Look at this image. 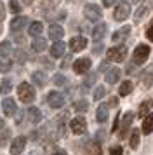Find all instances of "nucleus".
<instances>
[{
	"instance_id": "22",
	"label": "nucleus",
	"mask_w": 153,
	"mask_h": 155,
	"mask_svg": "<svg viewBox=\"0 0 153 155\" xmlns=\"http://www.w3.org/2000/svg\"><path fill=\"white\" fill-rule=\"evenodd\" d=\"M85 155H101V147L96 141H90L89 145L85 147Z\"/></svg>"
},
{
	"instance_id": "40",
	"label": "nucleus",
	"mask_w": 153,
	"mask_h": 155,
	"mask_svg": "<svg viewBox=\"0 0 153 155\" xmlns=\"http://www.w3.org/2000/svg\"><path fill=\"white\" fill-rule=\"evenodd\" d=\"M146 37H148V40H151L153 42V23L150 25V28L146 30Z\"/></svg>"
},
{
	"instance_id": "2",
	"label": "nucleus",
	"mask_w": 153,
	"mask_h": 155,
	"mask_svg": "<svg viewBox=\"0 0 153 155\" xmlns=\"http://www.w3.org/2000/svg\"><path fill=\"white\" fill-rule=\"evenodd\" d=\"M106 56L110 61H115V63H122L127 56V47L125 45H115V47H110Z\"/></svg>"
},
{
	"instance_id": "17",
	"label": "nucleus",
	"mask_w": 153,
	"mask_h": 155,
	"mask_svg": "<svg viewBox=\"0 0 153 155\" xmlns=\"http://www.w3.org/2000/svg\"><path fill=\"white\" fill-rule=\"evenodd\" d=\"M96 119H97V122H101V124L108 120V105L101 103V105L97 106V110H96Z\"/></svg>"
},
{
	"instance_id": "25",
	"label": "nucleus",
	"mask_w": 153,
	"mask_h": 155,
	"mask_svg": "<svg viewBox=\"0 0 153 155\" xmlns=\"http://www.w3.org/2000/svg\"><path fill=\"white\" fill-rule=\"evenodd\" d=\"M132 89H134V84H132L131 80H125V82H122V85H120L118 94H120V96H127V94L132 92Z\"/></svg>"
},
{
	"instance_id": "5",
	"label": "nucleus",
	"mask_w": 153,
	"mask_h": 155,
	"mask_svg": "<svg viewBox=\"0 0 153 155\" xmlns=\"http://www.w3.org/2000/svg\"><path fill=\"white\" fill-rule=\"evenodd\" d=\"M131 14V5H129V2H120L115 9V12H113V18L117 19V21H125L127 18Z\"/></svg>"
},
{
	"instance_id": "36",
	"label": "nucleus",
	"mask_w": 153,
	"mask_h": 155,
	"mask_svg": "<svg viewBox=\"0 0 153 155\" xmlns=\"http://www.w3.org/2000/svg\"><path fill=\"white\" fill-rule=\"evenodd\" d=\"M9 136H11V131L9 129H5L4 133L0 134V147H5L7 141H9Z\"/></svg>"
},
{
	"instance_id": "18",
	"label": "nucleus",
	"mask_w": 153,
	"mask_h": 155,
	"mask_svg": "<svg viewBox=\"0 0 153 155\" xmlns=\"http://www.w3.org/2000/svg\"><path fill=\"white\" fill-rule=\"evenodd\" d=\"M26 23H28V18H24V16H19V18L12 19L11 21V31H19V30H23Z\"/></svg>"
},
{
	"instance_id": "9",
	"label": "nucleus",
	"mask_w": 153,
	"mask_h": 155,
	"mask_svg": "<svg viewBox=\"0 0 153 155\" xmlns=\"http://www.w3.org/2000/svg\"><path fill=\"white\" fill-rule=\"evenodd\" d=\"M90 59L89 58H80V59H76L75 63H73V70H75V73H87V71L90 70Z\"/></svg>"
},
{
	"instance_id": "20",
	"label": "nucleus",
	"mask_w": 153,
	"mask_h": 155,
	"mask_svg": "<svg viewBox=\"0 0 153 155\" xmlns=\"http://www.w3.org/2000/svg\"><path fill=\"white\" fill-rule=\"evenodd\" d=\"M104 35H106V25H104V23H99L96 28L92 30V38H94L96 42H99Z\"/></svg>"
},
{
	"instance_id": "23",
	"label": "nucleus",
	"mask_w": 153,
	"mask_h": 155,
	"mask_svg": "<svg viewBox=\"0 0 153 155\" xmlns=\"http://www.w3.org/2000/svg\"><path fill=\"white\" fill-rule=\"evenodd\" d=\"M151 105H153L151 99H146V101H143V103L139 105V112H138L139 117H146V115L150 113V110H151Z\"/></svg>"
},
{
	"instance_id": "6",
	"label": "nucleus",
	"mask_w": 153,
	"mask_h": 155,
	"mask_svg": "<svg viewBox=\"0 0 153 155\" xmlns=\"http://www.w3.org/2000/svg\"><path fill=\"white\" fill-rule=\"evenodd\" d=\"M132 120H134V113L132 112H127L122 117V124H120V131H118V136H120V140H125V136H127V131H129V127L132 126Z\"/></svg>"
},
{
	"instance_id": "46",
	"label": "nucleus",
	"mask_w": 153,
	"mask_h": 155,
	"mask_svg": "<svg viewBox=\"0 0 153 155\" xmlns=\"http://www.w3.org/2000/svg\"><path fill=\"white\" fill-rule=\"evenodd\" d=\"M99 71H108V63H106V61L99 64Z\"/></svg>"
},
{
	"instance_id": "37",
	"label": "nucleus",
	"mask_w": 153,
	"mask_h": 155,
	"mask_svg": "<svg viewBox=\"0 0 153 155\" xmlns=\"http://www.w3.org/2000/svg\"><path fill=\"white\" fill-rule=\"evenodd\" d=\"M96 78H97V75H96V73H89V75H87V78H85V82H83V84H85V87H89V85H92L94 82H96Z\"/></svg>"
},
{
	"instance_id": "30",
	"label": "nucleus",
	"mask_w": 153,
	"mask_h": 155,
	"mask_svg": "<svg viewBox=\"0 0 153 155\" xmlns=\"http://www.w3.org/2000/svg\"><path fill=\"white\" fill-rule=\"evenodd\" d=\"M139 134H141V131H139V129H134V131H132V136H131V148H134V150L139 147Z\"/></svg>"
},
{
	"instance_id": "32",
	"label": "nucleus",
	"mask_w": 153,
	"mask_h": 155,
	"mask_svg": "<svg viewBox=\"0 0 153 155\" xmlns=\"http://www.w3.org/2000/svg\"><path fill=\"white\" fill-rule=\"evenodd\" d=\"M146 11H148V7H146V5H143V7H139V9H138V12L134 14V21H136V23H139V21H141V19L145 18Z\"/></svg>"
},
{
	"instance_id": "34",
	"label": "nucleus",
	"mask_w": 153,
	"mask_h": 155,
	"mask_svg": "<svg viewBox=\"0 0 153 155\" xmlns=\"http://www.w3.org/2000/svg\"><path fill=\"white\" fill-rule=\"evenodd\" d=\"M104 94H106V89H104L103 85H99V87H96V89H94V99H96V101H99Z\"/></svg>"
},
{
	"instance_id": "53",
	"label": "nucleus",
	"mask_w": 153,
	"mask_h": 155,
	"mask_svg": "<svg viewBox=\"0 0 153 155\" xmlns=\"http://www.w3.org/2000/svg\"><path fill=\"white\" fill-rule=\"evenodd\" d=\"M31 155H38V153H37V152H33V153H31Z\"/></svg>"
},
{
	"instance_id": "8",
	"label": "nucleus",
	"mask_w": 153,
	"mask_h": 155,
	"mask_svg": "<svg viewBox=\"0 0 153 155\" xmlns=\"http://www.w3.org/2000/svg\"><path fill=\"white\" fill-rule=\"evenodd\" d=\"M47 103H49V106H50V108H61V106L64 105V96H63L61 92L52 91V92H49Z\"/></svg>"
},
{
	"instance_id": "31",
	"label": "nucleus",
	"mask_w": 153,
	"mask_h": 155,
	"mask_svg": "<svg viewBox=\"0 0 153 155\" xmlns=\"http://www.w3.org/2000/svg\"><path fill=\"white\" fill-rule=\"evenodd\" d=\"M11 91H12V84H11V80H4L2 85H0V94H9Z\"/></svg>"
},
{
	"instance_id": "26",
	"label": "nucleus",
	"mask_w": 153,
	"mask_h": 155,
	"mask_svg": "<svg viewBox=\"0 0 153 155\" xmlns=\"http://www.w3.org/2000/svg\"><path fill=\"white\" fill-rule=\"evenodd\" d=\"M31 47H33V51H37V52H42V51H45V47H47V42H45V38L37 37L33 40V44H31Z\"/></svg>"
},
{
	"instance_id": "48",
	"label": "nucleus",
	"mask_w": 153,
	"mask_h": 155,
	"mask_svg": "<svg viewBox=\"0 0 153 155\" xmlns=\"http://www.w3.org/2000/svg\"><path fill=\"white\" fill-rule=\"evenodd\" d=\"M68 64H70V58H66V59H64V61H63L61 68H66V66H68Z\"/></svg>"
},
{
	"instance_id": "43",
	"label": "nucleus",
	"mask_w": 153,
	"mask_h": 155,
	"mask_svg": "<svg viewBox=\"0 0 153 155\" xmlns=\"http://www.w3.org/2000/svg\"><path fill=\"white\" fill-rule=\"evenodd\" d=\"M96 138H97L96 143H99V141H104V133H103V131H99V133L96 134Z\"/></svg>"
},
{
	"instance_id": "15",
	"label": "nucleus",
	"mask_w": 153,
	"mask_h": 155,
	"mask_svg": "<svg viewBox=\"0 0 153 155\" xmlns=\"http://www.w3.org/2000/svg\"><path fill=\"white\" fill-rule=\"evenodd\" d=\"M64 49H66L64 42L57 40V42H54L52 44V47H50V56L52 58H61L63 54H64Z\"/></svg>"
},
{
	"instance_id": "44",
	"label": "nucleus",
	"mask_w": 153,
	"mask_h": 155,
	"mask_svg": "<svg viewBox=\"0 0 153 155\" xmlns=\"http://www.w3.org/2000/svg\"><path fill=\"white\" fill-rule=\"evenodd\" d=\"M18 54H19V58H18V61H19V63H23V61H24V59H26V54H24V52H23V51H19V52H18Z\"/></svg>"
},
{
	"instance_id": "1",
	"label": "nucleus",
	"mask_w": 153,
	"mask_h": 155,
	"mask_svg": "<svg viewBox=\"0 0 153 155\" xmlns=\"http://www.w3.org/2000/svg\"><path fill=\"white\" fill-rule=\"evenodd\" d=\"M18 96L23 103H31L35 99V89L31 87V84H28V82H23L19 84L18 87Z\"/></svg>"
},
{
	"instance_id": "50",
	"label": "nucleus",
	"mask_w": 153,
	"mask_h": 155,
	"mask_svg": "<svg viewBox=\"0 0 153 155\" xmlns=\"http://www.w3.org/2000/svg\"><path fill=\"white\" fill-rule=\"evenodd\" d=\"M31 2H33V0H24V4H31Z\"/></svg>"
},
{
	"instance_id": "19",
	"label": "nucleus",
	"mask_w": 153,
	"mask_h": 155,
	"mask_svg": "<svg viewBox=\"0 0 153 155\" xmlns=\"http://www.w3.org/2000/svg\"><path fill=\"white\" fill-rule=\"evenodd\" d=\"M141 133L143 134H150L153 133V113H148L143 120V127H141Z\"/></svg>"
},
{
	"instance_id": "21",
	"label": "nucleus",
	"mask_w": 153,
	"mask_h": 155,
	"mask_svg": "<svg viewBox=\"0 0 153 155\" xmlns=\"http://www.w3.org/2000/svg\"><path fill=\"white\" fill-rule=\"evenodd\" d=\"M118 78H120V70L118 68H110L106 71V82L108 84H117Z\"/></svg>"
},
{
	"instance_id": "42",
	"label": "nucleus",
	"mask_w": 153,
	"mask_h": 155,
	"mask_svg": "<svg viewBox=\"0 0 153 155\" xmlns=\"http://www.w3.org/2000/svg\"><path fill=\"white\" fill-rule=\"evenodd\" d=\"M50 155H68V153H66L64 150H61V148H56V150H54Z\"/></svg>"
},
{
	"instance_id": "13",
	"label": "nucleus",
	"mask_w": 153,
	"mask_h": 155,
	"mask_svg": "<svg viewBox=\"0 0 153 155\" xmlns=\"http://www.w3.org/2000/svg\"><path fill=\"white\" fill-rule=\"evenodd\" d=\"M141 82H143V85H145L146 89L151 87V84H153V64H150L146 70H143V73H141Z\"/></svg>"
},
{
	"instance_id": "52",
	"label": "nucleus",
	"mask_w": 153,
	"mask_h": 155,
	"mask_svg": "<svg viewBox=\"0 0 153 155\" xmlns=\"http://www.w3.org/2000/svg\"><path fill=\"white\" fill-rule=\"evenodd\" d=\"M132 2H136V4H138V2H141V0H132Z\"/></svg>"
},
{
	"instance_id": "35",
	"label": "nucleus",
	"mask_w": 153,
	"mask_h": 155,
	"mask_svg": "<svg viewBox=\"0 0 153 155\" xmlns=\"http://www.w3.org/2000/svg\"><path fill=\"white\" fill-rule=\"evenodd\" d=\"M87 108H89V103H87L85 99H82V101H76V103H75V110H76V112H85Z\"/></svg>"
},
{
	"instance_id": "51",
	"label": "nucleus",
	"mask_w": 153,
	"mask_h": 155,
	"mask_svg": "<svg viewBox=\"0 0 153 155\" xmlns=\"http://www.w3.org/2000/svg\"><path fill=\"white\" fill-rule=\"evenodd\" d=\"M2 127H4V120H0V129H2Z\"/></svg>"
},
{
	"instance_id": "29",
	"label": "nucleus",
	"mask_w": 153,
	"mask_h": 155,
	"mask_svg": "<svg viewBox=\"0 0 153 155\" xmlns=\"http://www.w3.org/2000/svg\"><path fill=\"white\" fill-rule=\"evenodd\" d=\"M11 52H12L11 42H2L0 44V56H11Z\"/></svg>"
},
{
	"instance_id": "3",
	"label": "nucleus",
	"mask_w": 153,
	"mask_h": 155,
	"mask_svg": "<svg viewBox=\"0 0 153 155\" xmlns=\"http://www.w3.org/2000/svg\"><path fill=\"white\" fill-rule=\"evenodd\" d=\"M148 56H150V47H148L146 44H141V45H138L136 51H134L132 61H134V64H143L146 59H148Z\"/></svg>"
},
{
	"instance_id": "10",
	"label": "nucleus",
	"mask_w": 153,
	"mask_h": 155,
	"mask_svg": "<svg viewBox=\"0 0 153 155\" xmlns=\"http://www.w3.org/2000/svg\"><path fill=\"white\" fill-rule=\"evenodd\" d=\"M85 47H87V38L85 37H73L70 40V49L73 51V52H80Z\"/></svg>"
},
{
	"instance_id": "28",
	"label": "nucleus",
	"mask_w": 153,
	"mask_h": 155,
	"mask_svg": "<svg viewBox=\"0 0 153 155\" xmlns=\"http://www.w3.org/2000/svg\"><path fill=\"white\" fill-rule=\"evenodd\" d=\"M42 30H44V25H42L40 21H35V23H31L30 25V35H33V37H38L42 33Z\"/></svg>"
},
{
	"instance_id": "16",
	"label": "nucleus",
	"mask_w": 153,
	"mask_h": 155,
	"mask_svg": "<svg viewBox=\"0 0 153 155\" xmlns=\"http://www.w3.org/2000/svg\"><path fill=\"white\" fill-rule=\"evenodd\" d=\"M63 35H64V30H63L61 25H50V28H49V37L50 38H54L57 42L59 38H63Z\"/></svg>"
},
{
	"instance_id": "14",
	"label": "nucleus",
	"mask_w": 153,
	"mask_h": 155,
	"mask_svg": "<svg viewBox=\"0 0 153 155\" xmlns=\"http://www.w3.org/2000/svg\"><path fill=\"white\" fill-rule=\"evenodd\" d=\"M129 33H131V26H122L120 30H117V31L113 33L111 40H113V42H122V40H125V38L129 37Z\"/></svg>"
},
{
	"instance_id": "12",
	"label": "nucleus",
	"mask_w": 153,
	"mask_h": 155,
	"mask_svg": "<svg viewBox=\"0 0 153 155\" xmlns=\"http://www.w3.org/2000/svg\"><path fill=\"white\" fill-rule=\"evenodd\" d=\"M2 110H4V113H5L7 117H12V115H16V112H18L16 101H14L12 98H5V99H4V103H2Z\"/></svg>"
},
{
	"instance_id": "49",
	"label": "nucleus",
	"mask_w": 153,
	"mask_h": 155,
	"mask_svg": "<svg viewBox=\"0 0 153 155\" xmlns=\"http://www.w3.org/2000/svg\"><path fill=\"white\" fill-rule=\"evenodd\" d=\"M117 103H118V99H117V98H111V99H110V105H111V106H115Z\"/></svg>"
},
{
	"instance_id": "27",
	"label": "nucleus",
	"mask_w": 153,
	"mask_h": 155,
	"mask_svg": "<svg viewBox=\"0 0 153 155\" xmlns=\"http://www.w3.org/2000/svg\"><path fill=\"white\" fill-rule=\"evenodd\" d=\"M28 117H30V120H31V122H33V124H38V122H40L42 120V113H40V110H38V108H30V110H28Z\"/></svg>"
},
{
	"instance_id": "38",
	"label": "nucleus",
	"mask_w": 153,
	"mask_h": 155,
	"mask_svg": "<svg viewBox=\"0 0 153 155\" xmlns=\"http://www.w3.org/2000/svg\"><path fill=\"white\" fill-rule=\"evenodd\" d=\"M122 153H124V150H122L120 145H115V147L110 148V155H122Z\"/></svg>"
},
{
	"instance_id": "4",
	"label": "nucleus",
	"mask_w": 153,
	"mask_h": 155,
	"mask_svg": "<svg viewBox=\"0 0 153 155\" xmlns=\"http://www.w3.org/2000/svg\"><path fill=\"white\" fill-rule=\"evenodd\" d=\"M83 14H85V18L90 19V21H99L101 16H103V11H101V7L96 5V4H87V5L83 7Z\"/></svg>"
},
{
	"instance_id": "41",
	"label": "nucleus",
	"mask_w": 153,
	"mask_h": 155,
	"mask_svg": "<svg viewBox=\"0 0 153 155\" xmlns=\"http://www.w3.org/2000/svg\"><path fill=\"white\" fill-rule=\"evenodd\" d=\"M9 68H11V63H2L0 61V71H7Z\"/></svg>"
},
{
	"instance_id": "33",
	"label": "nucleus",
	"mask_w": 153,
	"mask_h": 155,
	"mask_svg": "<svg viewBox=\"0 0 153 155\" xmlns=\"http://www.w3.org/2000/svg\"><path fill=\"white\" fill-rule=\"evenodd\" d=\"M52 82H54L56 85H59V87H61V85H66V77L61 75V73H56L54 78H52Z\"/></svg>"
},
{
	"instance_id": "39",
	"label": "nucleus",
	"mask_w": 153,
	"mask_h": 155,
	"mask_svg": "<svg viewBox=\"0 0 153 155\" xmlns=\"http://www.w3.org/2000/svg\"><path fill=\"white\" fill-rule=\"evenodd\" d=\"M9 7H11V12H14V14H18V12H19V4H18L16 0H11Z\"/></svg>"
},
{
	"instance_id": "24",
	"label": "nucleus",
	"mask_w": 153,
	"mask_h": 155,
	"mask_svg": "<svg viewBox=\"0 0 153 155\" xmlns=\"http://www.w3.org/2000/svg\"><path fill=\"white\" fill-rule=\"evenodd\" d=\"M31 80H33L37 85H45V82H47V75L44 73V71H33V75H31Z\"/></svg>"
},
{
	"instance_id": "45",
	"label": "nucleus",
	"mask_w": 153,
	"mask_h": 155,
	"mask_svg": "<svg viewBox=\"0 0 153 155\" xmlns=\"http://www.w3.org/2000/svg\"><path fill=\"white\" fill-rule=\"evenodd\" d=\"M4 18H5V11H4V4L0 2V21H2Z\"/></svg>"
},
{
	"instance_id": "11",
	"label": "nucleus",
	"mask_w": 153,
	"mask_h": 155,
	"mask_svg": "<svg viewBox=\"0 0 153 155\" xmlns=\"http://www.w3.org/2000/svg\"><path fill=\"white\" fill-rule=\"evenodd\" d=\"M24 147H26V138H24V136H18V138L12 141V145H11V153L12 155L23 153Z\"/></svg>"
},
{
	"instance_id": "7",
	"label": "nucleus",
	"mask_w": 153,
	"mask_h": 155,
	"mask_svg": "<svg viewBox=\"0 0 153 155\" xmlns=\"http://www.w3.org/2000/svg\"><path fill=\"white\" fill-rule=\"evenodd\" d=\"M70 127H71V133L73 134H83L87 131V120L83 117H75L70 122Z\"/></svg>"
},
{
	"instance_id": "47",
	"label": "nucleus",
	"mask_w": 153,
	"mask_h": 155,
	"mask_svg": "<svg viewBox=\"0 0 153 155\" xmlns=\"http://www.w3.org/2000/svg\"><path fill=\"white\" fill-rule=\"evenodd\" d=\"M115 2H117V0H103V4L106 5V7H111V5H113Z\"/></svg>"
}]
</instances>
